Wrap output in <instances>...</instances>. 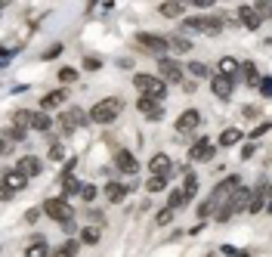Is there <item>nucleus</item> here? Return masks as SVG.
<instances>
[{
  "mask_svg": "<svg viewBox=\"0 0 272 257\" xmlns=\"http://www.w3.org/2000/svg\"><path fill=\"white\" fill-rule=\"evenodd\" d=\"M115 164H118V168H121L124 174H136V168H139V164H136V158H133L130 152H127V149H118Z\"/></svg>",
  "mask_w": 272,
  "mask_h": 257,
  "instance_id": "15",
  "label": "nucleus"
},
{
  "mask_svg": "<svg viewBox=\"0 0 272 257\" xmlns=\"http://www.w3.org/2000/svg\"><path fill=\"white\" fill-rule=\"evenodd\" d=\"M59 81H62V84L78 81V71H75V68H62V71H59Z\"/></svg>",
  "mask_w": 272,
  "mask_h": 257,
  "instance_id": "34",
  "label": "nucleus"
},
{
  "mask_svg": "<svg viewBox=\"0 0 272 257\" xmlns=\"http://www.w3.org/2000/svg\"><path fill=\"white\" fill-rule=\"evenodd\" d=\"M59 53H62V47H59V44H53V47L44 53V56H47V59H53V56H59Z\"/></svg>",
  "mask_w": 272,
  "mask_h": 257,
  "instance_id": "39",
  "label": "nucleus"
},
{
  "mask_svg": "<svg viewBox=\"0 0 272 257\" xmlns=\"http://www.w3.org/2000/svg\"><path fill=\"white\" fill-rule=\"evenodd\" d=\"M10 195H13V192H10V189H7V186H0V201H7V198H10Z\"/></svg>",
  "mask_w": 272,
  "mask_h": 257,
  "instance_id": "43",
  "label": "nucleus"
},
{
  "mask_svg": "<svg viewBox=\"0 0 272 257\" xmlns=\"http://www.w3.org/2000/svg\"><path fill=\"white\" fill-rule=\"evenodd\" d=\"M238 71H244V81H247V84H260V71H257V65H253V62L238 65Z\"/></svg>",
  "mask_w": 272,
  "mask_h": 257,
  "instance_id": "23",
  "label": "nucleus"
},
{
  "mask_svg": "<svg viewBox=\"0 0 272 257\" xmlns=\"http://www.w3.org/2000/svg\"><path fill=\"white\" fill-rule=\"evenodd\" d=\"M257 13H260V16L269 13V0H257Z\"/></svg>",
  "mask_w": 272,
  "mask_h": 257,
  "instance_id": "41",
  "label": "nucleus"
},
{
  "mask_svg": "<svg viewBox=\"0 0 272 257\" xmlns=\"http://www.w3.org/2000/svg\"><path fill=\"white\" fill-rule=\"evenodd\" d=\"M65 99H68V93H65V90H53V93H47V96L41 99V112H50V108L62 105Z\"/></svg>",
  "mask_w": 272,
  "mask_h": 257,
  "instance_id": "17",
  "label": "nucleus"
},
{
  "mask_svg": "<svg viewBox=\"0 0 272 257\" xmlns=\"http://www.w3.org/2000/svg\"><path fill=\"white\" fill-rule=\"evenodd\" d=\"M87 121V115L81 112V108L78 105H71V108H65V112L59 115V124H62V131L65 134H71V131H75V127H81Z\"/></svg>",
  "mask_w": 272,
  "mask_h": 257,
  "instance_id": "7",
  "label": "nucleus"
},
{
  "mask_svg": "<svg viewBox=\"0 0 272 257\" xmlns=\"http://www.w3.org/2000/svg\"><path fill=\"white\" fill-rule=\"evenodd\" d=\"M136 44L146 50V53H155V56H164V50H167V41L164 38H158V34H136Z\"/></svg>",
  "mask_w": 272,
  "mask_h": 257,
  "instance_id": "6",
  "label": "nucleus"
},
{
  "mask_svg": "<svg viewBox=\"0 0 272 257\" xmlns=\"http://www.w3.org/2000/svg\"><path fill=\"white\" fill-rule=\"evenodd\" d=\"M186 201H189V198L183 195V189H173V192H170V198H167V208H173V211H176V208H183Z\"/></svg>",
  "mask_w": 272,
  "mask_h": 257,
  "instance_id": "28",
  "label": "nucleus"
},
{
  "mask_svg": "<svg viewBox=\"0 0 272 257\" xmlns=\"http://www.w3.org/2000/svg\"><path fill=\"white\" fill-rule=\"evenodd\" d=\"M10 152V146H7V140H0V155H7Z\"/></svg>",
  "mask_w": 272,
  "mask_h": 257,
  "instance_id": "44",
  "label": "nucleus"
},
{
  "mask_svg": "<svg viewBox=\"0 0 272 257\" xmlns=\"http://www.w3.org/2000/svg\"><path fill=\"white\" fill-rule=\"evenodd\" d=\"M136 105H139V112H142V115H149V118H155V121H158L161 115H164V108L158 105V99H149V96H142V99H139Z\"/></svg>",
  "mask_w": 272,
  "mask_h": 257,
  "instance_id": "16",
  "label": "nucleus"
},
{
  "mask_svg": "<svg viewBox=\"0 0 272 257\" xmlns=\"http://www.w3.org/2000/svg\"><path fill=\"white\" fill-rule=\"evenodd\" d=\"M133 84H136L139 93H142V96H149V99H164V93H167L164 81H161L158 75H136Z\"/></svg>",
  "mask_w": 272,
  "mask_h": 257,
  "instance_id": "2",
  "label": "nucleus"
},
{
  "mask_svg": "<svg viewBox=\"0 0 272 257\" xmlns=\"http://www.w3.org/2000/svg\"><path fill=\"white\" fill-rule=\"evenodd\" d=\"M81 195H84V201H93V198H96V189H93V186H81Z\"/></svg>",
  "mask_w": 272,
  "mask_h": 257,
  "instance_id": "37",
  "label": "nucleus"
},
{
  "mask_svg": "<svg viewBox=\"0 0 272 257\" xmlns=\"http://www.w3.org/2000/svg\"><path fill=\"white\" fill-rule=\"evenodd\" d=\"M220 75L223 78H235V75H238V62H235L232 56H223L220 59Z\"/></svg>",
  "mask_w": 272,
  "mask_h": 257,
  "instance_id": "22",
  "label": "nucleus"
},
{
  "mask_svg": "<svg viewBox=\"0 0 272 257\" xmlns=\"http://www.w3.org/2000/svg\"><path fill=\"white\" fill-rule=\"evenodd\" d=\"M192 4H195V7H213L216 0H192Z\"/></svg>",
  "mask_w": 272,
  "mask_h": 257,
  "instance_id": "42",
  "label": "nucleus"
},
{
  "mask_svg": "<svg viewBox=\"0 0 272 257\" xmlns=\"http://www.w3.org/2000/svg\"><path fill=\"white\" fill-rule=\"evenodd\" d=\"M198 124H201V115H198L195 108H186V112L176 118V131H179V134H192Z\"/></svg>",
  "mask_w": 272,
  "mask_h": 257,
  "instance_id": "8",
  "label": "nucleus"
},
{
  "mask_svg": "<svg viewBox=\"0 0 272 257\" xmlns=\"http://www.w3.org/2000/svg\"><path fill=\"white\" fill-rule=\"evenodd\" d=\"M238 19H241V25H244V28H250V31H253V28H260L263 16H260L257 10H250V7H241V10H238Z\"/></svg>",
  "mask_w": 272,
  "mask_h": 257,
  "instance_id": "14",
  "label": "nucleus"
},
{
  "mask_svg": "<svg viewBox=\"0 0 272 257\" xmlns=\"http://www.w3.org/2000/svg\"><path fill=\"white\" fill-rule=\"evenodd\" d=\"M170 220H173V208H164V211L155 214V223H158V226H167Z\"/></svg>",
  "mask_w": 272,
  "mask_h": 257,
  "instance_id": "33",
  "label": "nucleus"
},
{
  "mask_svg": "<svg viewBox=\"0 0 272 257\" xmlns=\"http://www.w3.org/2000/svg\"><path fill=\"white\" fill-rule=\"evenodd\" d=\"M189 71H192L195 78H207V75H210V68H207L204 62H189Z\"/></svg>",
  "mask_w": 272,
  "mask_h": 257,
  "instance_id": "32",
  "label": "nucleus"
},
{
  "mask_svg": "<svg viewBox=\"0 0 272 257\" xmlns=\"http://www.w3.org/2000/svg\"><path fill=\"white\" fill-rule=\"evenodd\" d=\"M81 242H84V245H96V242H99V229H96V226H87V229L81 232Z\"/></svg>",
  "mask_w": 272,
  "mask_h": 257,
  "instance_id": "30",
  "label": "nucleus"
},
{
  "mask_svg": "<svg viewBox=\"0 0 272 257\" xmlns=\"http://www.w3.org/2000/svg\"><path fill=\"white\" fill-rule=\"evenodd\" d=\"M158 75H161V81L179 84V81H183V65H179L176 59H170V56H161L158 59Z\"/></svg>",
  "mask_w": 272,
  "mask_h": 257,
  "instance_id": "5",
  "label": "nucleus"
},
{
  "mask_svg": "<svg viewBox=\"0 0 272 257\" xmlns=\"http://www.w3.org/2000/svg\"><path fill=\"white\" fill-rule=\"evenodd\" d=\"M238 140H241V131H235V127H229V131L220 134V146H223V149H226V146H235Z\"/></svg>",
  "mask_w": 272,
  "mask_h": 257,
  "instance_id": "25",
  "label": "nucleus"
},
{
  "mask_svg": "<svg viewBox=\"0 0 272 257\" xmlns=\"http://www.w3.org/2000/svg\"><path fill=\"white\" fill-rule=\"evenodd\" d=\"M75 254H78V242H65L62 248H56L50 257H75Z\"/></svg>",
  "mask_w": 272,
  "mask_h": 257,
  "instance_id": "27",
  "label": "nucleus"
},
{
  "mask_svg": "<svg viewBox=\"0 0 272 257\" xmlns=\"http://www.w3.org/2000/svg\"><path fill=\"white\" fill-rule=\"evenodd\" d=\"M213 152H216V149H213V143H207V140H198V143L192 146L189 158H192V161H210V158H213Z\"/></svg>",
  "mask_w": 272,
  "mask_h": 257,
  "instance_id": "10",
  "label": "nucleus"
},
{
  "mask_svg": "<svg viewBox=\"0 0 272 257\" xmlns=\"http://www.w3.org/2000/svg\"><path fill=\"white\" fill-rule=\"evenodd\" d=\"M260 90H263V96H269V93H272V81L263 78V81H260Z\"/></svg>",
  "mask_w": 272,
  "mask_h": 257,
  "instance_id": "40",
  "label": "nucleus"
},
{
  "mask_svg": "<svg viewBox=\"0 0 272 257\" xmlns=\"http://www.w3.org/2000/svg\"><path fill=\"white\" fill-rule=\"evenodd\" d=\"M164 186H167V177H158V174H152V177L146 180V189H149V192H161Z\"/></svg>",
  "mask_w": 272,
  "mask_h": 257,
  "instance_id": "26",
  "label": "nucleus"
},
{
  "mask_svg": "<svg viewBox=\"0 0 272 257\" xmlns=\"http://www.w3.org/2000/svg\"><path fill=\"white\" fill-rule=\"evenodd\" d=\"M167 50H176V53H189V50H192V44H189L186 38H170V41H167Z\"/></svg>",
  "mask_w": 272,
  "mask_h": 257,
  "instance_id": "29",
  "label": "nucleus"
},
{
  "mask_svg": "<svg viewBox=\"0 0 272 257\" xmlns=\"http://www.w3.org/2000/svg\"><path fill=\"white\" fill-rule=\"evenodd\" d=\"M44 211L56 220V223H62V226L75 220V208H71L65 198H47V201H44Z\"/></svg>",
  "mask_w": 272,
  "mask_h": 257,
  "instance_id": "3",
  "label": "nucleus"
},
{
  "mask_svg": "<svg viewBox=\"0 0 272 257\" xmlns=\"http://www.w3.org/2000/svg\"><path fill=\"white\" fill-rule=\"evenodd\" d=\"M149 171H152V174H158V177H170V155L158 152V155L149 161Z\"/></svg>",
  "mask_w": 272,
  "mask_h": 257,
  "instance_id": "13",
  "label": "nucleus"
},
{
  "mask_svg": "<svg viewBox=\"0 0 272 257\" xmlns=\"http://www.w3.org/2000/svg\"><path fill=\"white\" fill-rule=\"evenodd\" d=\"M161 16H167V19H179V16H183V4H179V0H167V4H161Z\"/></svg>",
  "mask_w": 272,
  "mask_h": 257,
  "instance_id": "21",
  "label": "nucleus"
},
{
  "mask_svg": "<svg viewBox=\"0 0 272 257\" xmlns=\"http://www.w3.org/2000/svg\"><path fill=\"white\" fill-rule=\"evenodd\" d=\"M105 198L118 205V201L127 198V186H124V183H108V186H105Z\"/></svg>",
  "mask_w": 272,
  "mask_h": 257,
  "instance_id": "18",
  "label": "nucleus"
},
{
  "mask_svg": "<svg viewBox=\"0 0 272 257\" xmlns=\"http://www.w3.org/2000/svg\"><path fill=\"white\" fill-rule=\"evenodd\" d=\"M210 90H213L216 99H229V96H232V78L213 75V78H210Z\"/></svg>",
  "mask_w": 272,
  "mask_h": 257,
  "instance_id": "9",
  "label": "nucleus"
},
{
  "mask_svg": "<svg viewBox=\"0 0 272 257\" xmlns=\"http://www.w3.org/2000/svg\"><path fill=\"white\" fill-rule=\"evenodd\" d=\"M10 137H13V140H22V137H25V127H19V124L10 127Z\"/></svg>",
  "mask_w": 272,
  "mask_h": 257,
  "instance_id": "38",
  "label": "nucleus"
},
{
  "mask_svg": "<svg viewBox=\"0 0 272 257\" xmlns=\"http://www.w3.org/2000/svg\"><path fill=\"white\" fill-rule=\"evenodd\" d=\"M16 171L25 174L28 180H31V177H38V174H41V158H34V155H22V158H19V168H16Z\"/></svg>",
  "mask_w": 272,
  "mask_h": 257,
  "instance_id": "12",
  "label": "nucleus"
},
{
  "mask_svg": "<svg viewBox=\"0 0 272 257\" xmlns=\"http://www.w3.org/2000/svg\"><path fill=\"white\" fill-rule=\"evenodd\" d=\"M4 186H7L10 192H19V189L28 186V177L19 174V171H4Z\"/></svg>",
  "mask_w": 272,
  "mask_h": 257,
  "instance_id": "11",
  "label": "nucleus"
},
{
  "mask_svg": "<svg viewBox=\"0 0 272 257\" xmlns=\"http://www.w3.org/2000/svg\"><path fill=\"white\" fill-rule=\"evenodd\" d=\"M25 257H50V245L44 238H34V242L25 248Z\"/></svg>",
  "mask_w": 272,
  "mask_h": 257,
  "instance_id": "20",
  "label": "nucleus"
},
{
  "mask_svg": "<svg viewBox=\"0 0 272 257\" xmlns=\"http://www.w3.org/2000/svg\"><path fill=\"white\" fill-rule=\"evenodd\" d=\"M186 28H192V31H201V34H210V38H216V34L223 31V22H220V19H207V16H192V19H186Z\"/></svg>",
  "mask_w": 272,
  "mask_h": 257,
  "instance_id": "4",
  "label": "nucleus"
},
{
  "mask_svg": "<svg viewBox=\"0 0 272 257\" xmlns=\"http://www.w3.org/2000/svg\"><path fill=\"white\" fill-rule=\"evenodd\" d=\"M50 115L47 112H31L28 115V127H34V131H50Z\"/></svg>",
  "mask_w": 272,
  "mask_h": 257,
  "instance_id": "19",
  "label": "nucleus"
},
{
  "mask_svg": "<svg viewBox=\"0 0 272 257\" xmlns=\"http://www.w3.org/2000/svg\"><path fill=\"white\" fill-rule=\"evenodd\" d=\"M0 4H7V0H0Z\"/></svg>",
  "mask_w": 272,
  "mask_h": 257,
  "instance_id": "45",
  "label": "nucleus"
},
{
  "mask_svg": "<svg viewBox=\"0 0 272 257\" xmlns=\"http://www.w3.org/2000/svg\"><path fill=\"white\" fill-rule=\"evenodd\" d=\"M28 115H31V112H25V108H22V112H16V115H13V121L19 124V127H28Z\"/></svg>",
  "mask_w": 272,
  "mask_h": 257,
  "instance_id": "36",
  "label": "nucleus"
},
{
  "mask_svg": "<svg viewBox=\"0 0 272 257\" xmlns=\"http://www.w3.org/2000/svg\"><path fill=\"white\" fill-rule=\"evenodd\" d=\"M121 112H124V99L108 96V99H99L93 108H90V121L93 124H112Z\"/></svg>",
  "mask_w": 272,
  "mask_h": 257,
  "instance_id": "1",
  "label": "nucleus"
},
{
  "mask_svg": "<svg viewBox=\"0 0 272 257\" xmlns=\"http://www.w3.org/2000/svg\"><path fill=\"white\" fill-rule=\"evenodd\" d=\"M183 174H186V180H183V195H186V198H192V195H195V189H198V177H195L192 171H183Z\"/></svg>",
  "mask_w": 272,
  "mask_h": 257,
  "instance_id": "24",
  "label": "nucleus"
},
{
  "mask_svg": "<svg viewBox=\"0 0 272 257\" xmlns=\"http://www.w3.org/2000/svg\"><path fill=\"white\" fill-rule=\"evenodd\" d=\"M62 158H65L62 146H59V143H53V146H50V161H62Z\"/></svg>",
  "mask_w": 272,
  "mask_h": 257,
  "instance_id": "35",
  "label": "nucleus"
},
{
  "mask_svg": "<svg viewBox=\"0 0 272 257\" xmlns=\"http://www.w3.org/2000/svg\"><path fill=\"white\" fill-rule=\"evenodd\" d=\"M62 183H65V198H71V195H78V192H81V186H78V180H75V177H62Z\"/></svg>",
  "mask_w": 272,
  "mask_h": 257,
  "instance_id": "31",
  "label": "nucleus"
}]
</instances>
